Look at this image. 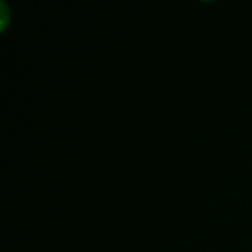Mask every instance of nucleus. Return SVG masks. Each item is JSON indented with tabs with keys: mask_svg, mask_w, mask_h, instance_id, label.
Segmentation results:
<instances>
[]
</instances>
